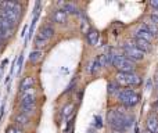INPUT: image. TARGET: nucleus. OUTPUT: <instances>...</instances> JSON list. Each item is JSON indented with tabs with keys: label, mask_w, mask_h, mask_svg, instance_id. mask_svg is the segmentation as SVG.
Masks as SVG:
<instances>
[{
	"label": "nucleus",
	"mask_w": 158,
	"mask_h": 133,
	"mask_svg": "<svg viewBox=\"0 0 158 133\" xmlns=\"http://www.w3.org/2000/svg\"><path fill=\"white\" fill-rule=\"evenodd\" d=\"M133 46H136L139 50H142L143 53H147V52H150L151 50V42H147V40H144V39H140V38H137V36H133L132 35V42H131Z\"/></svg>",
	"instance_id": "obj_7"
},
{
	"label": "nucleus",
	"mask_w": 158,
	"mask_h": 133,
	"mask_svg": "<svg viewBox=\"0 0 158 133\" xmlns=\"http://www.w3.org/2000/svg\"><path fill=\"white\" fill-rule=\"evenodd\" d=\"M108 63L114 65L118 69V72H133L136 69V63L129 60L123 54H117V53H108Z\"/></svg>",
	"instance_id": "obj_2"
},
{
	"label": "nucleus",
	"mask_w": 158,
	"mask_h": 133,
	"mask_svg": "<svg viewBox=\"0 0 158 133\" xmlns=\"http://www.w3.org/2000/svg\"><path fill=\"white\" fill-rule=\"evenodd\" d=\"M117 98L121 106H123L125 108H132L137 106L140 101V96L133 89H121L117 93Z\"/></svg>",
	"instance_id": "obj_4"
},
{
	"label": "nucleus",
	"mask_w": 158,
	"mask_h": 133,
	"mask_svg": "<svg viewBox=\"0 0 158 133\" xmlns=\"http://www.w3.org/2000/svg\"><path fill=\"white\" fill-rule=\"evenodd\" d=\"M143 133H150V132H147V131H144V132H143Z\"/></svg>",
	"instance_id": "obj_26"
},
{
	"label": "nucleus",
	"mask_w": 158,
	"mask_h": 133,
	"mask_svg": "<svg viewBox=\"0 0 158 133\" xmlns=\"http://www.w3.org/2000/svg\"><path fill=\"white\" fill-rule=\"evenodd\" d=\"M157 87H158V86H157Z\"/></svg>",
	"instance_id": "obj_27"
},
{
	"label": "nucleus",
	"mask_w": 158,
	"mask_h": 133,
	"mask_svg": "<svg viewBox=\"0 0 158 133\" xmlns=\"http://www.w3.org/2000/svg\"><path fill=\"white\" fill-rule=\"evenodd\" d=\"M143 25H144L146 28H147L148 31H150V33L153 36H157L158 35V25H156V24H153V22L150 21V19H147V21H144L143 22Z\"/></svg>",
	"instance_id": "obj_16"
},
{
	"label": "nucleus",
	"mask_w": 158,
	"mask_h": 133,
	"mask_svg": "<svg viewBox=\"0 0 158 133\" xmlns=\"http://www.w3.org/2000/svg\"><path fill=\"white\" fill-rule=\"evenodd\" d=\"M33 85H35V79H33V76H25V78H22V81L19 82V93L24 92V90H27V89L33 87Z\"/></svg>",
	"instance_id": "obj_12"
},
{
	"label": "nucleus",
	"mask_w": 158,
	"mask_h": 133,
	"mask_svg": "<svg viewBox=\"0 0 158 133\" xmlns=\"http://www.w3.org/2000/svg\"><path fill=\"white\" fill-rule=\"evenodd\" d=\"M107 122L115 131L125 132L133 125V117L126 111V108H111L107 114Z\"/></svg>",
	"instance_id": "obj_1"
},
{
	"label": "nucleus",
	"mask_w": 158,
	"mask_h": 133,
	"mask_svg": "<svg viewBox=\"0 0 158 133\" xmlns=\"http://www.w3.org/2000/svg\"><path fill=\"white\" fill-rule=\"evenodd\" d=\"M58 6H61V8L67 14H79V11H81L74 3H58Z\"/></svg>",
	"instance_id": "obj_13"
},
{
	"label": "nucleus",
	"mask_w": 158,
	"mask_h": 133,
	"mask_svg": "<svg viewBox=\"0 0 158 133\" xmlns=\"http://www.w3.org/2000/svg\"><path fill=\"white\" fill-rule=\"evenodd\" d=\"M154 110H157V111H158V100L154 103Z\"/></svg>",
	"instance_id": "obj_25"
},
{
	"label": "nucleus",
	"mask_w": 158,
	"mask_h": 133,
	"mask_svg": "<svg viewBox=\"0 0 158 133\" xmlns=\"http://www.w3.org/2000/svg\"><path fill=\"white\" fill-rule=\"evenodd\" d=\"M42 54L43 53L40 52V50H33V52H31V54H29V61L32 64H36L38 61H40V58H42Z\"/></svg>",
	"instance_id": "obj_17"
},
{
	"label": "nucleus",
	"mask_w": 158,
	"mask_h": 133,
	"mask_svg": "<svg viewBox=\"0 0 158 133\" xmlns=\"http://www.w3.org/2000/svg\"><path fill=\"white\" fill-rule=\"evenodd\" d=\"M27 31H28V25H25V27H24V29H22L21 36H25V33H27Z\"/></svg>",
	"instance_id": "obj_23"
},
{
	"label": "nucleus",
	"mask_w": 158,
	"mask_h": 133,
	"mask_svg": "<svg viewBox=\"0 0 158 133\" xmlns=\"http://www.w3.org/2000/svg\"><path fill=\"white\" fill-rule=\"evenodd\" d=\"M54 33H56V31L52 24H44L43 27L39 29L38 35H36V38H35V46L38 47V50H39V47L46 46L47 42L54 36Z\"/></svg>",
	"instance_id": "obj_5"
},
{
	"label": "nucleus",
	"mask_w": 158,
	"mask_h": 133,
	"mask_svg": "<svg viewBox=\"0 0 158 133\" xmlns=\"http://www.w3.org/2000/svg\"><path fill=\"white\" fill-rule=\"evenodd\" d=\"M150 6L154 8V10L158 11V0H156V2H150Z\"/></svg>",
	"instance_id": "obj_22"
},
{
	"label": "nucleus",
	"mask_w": 158,
	"mask_h": 133,
	"mask_svg": "<svg viewBox=\"0 0 158 133\" xmlns=\"http://www.w3.org/2000/svg\"><path fill=\"white\" fill-rule=\"evenodd\" d=\"M92 29L90 28V25H89V22H87V19L86 18H82V21H81V31H82V33H85V35H87V32Z\"/></svg>",
	"instance_id": "obj_18"
},
{
	"label": "nucleus",
	"mask_w": 158,
	"mask_h": 133,
	"mask_svg": "<svg viewBox=\"0 0 158 133\" xmlns=\"http://www.w3.org/2000/svg\"><path fill=\"white\" fill-rule=\"evenodd\" d=\"M86 42L90 44V46H96L97 42H98V32L97 31L92 28V29L87 32V35H86Z\"/></svg>",
	"instance_id": "obj_14"
},
{
	"label": "nucleus",
	"mask_w": 158,
	"mask_h": 133,
	"mask_svg": "<svg viewBox=\"0 0 158 133\" xmlns=\"http://www.w3.org/2000/svg\"><path fill=\"white\" fill-rule=\"evenodd\" d=\"M67 19H68V14L63 10V8H56L52 13V21L54 24H65Z\"/></svg>",
	"instance_id": "obj_8"
},
{
	"label": "nucleus",
	"mask_w": 158,
	"mask_h": 133,
	"mask_svg": "<svg viewBox=\"0 0 158 133\" xmlns=\"http://www.w3.org/2000/svg\"><path fill=\"white\" fill-rule=\"evenodd\" d=\"M74 108H75L74 104H71V103L67 104L63 108V111H61V118H63V119H69V118L72 117V114H74Z\"/></svg>",
	"instance_id": "obj_15"
},
{
	"label": "nucleus",
	"mask_w": 158,
	"mask_h": 133,
	"mask_svg": "<svg viewBox=\"0 0 158 133\" xmlns=\"http://www.w3.org/2000/svg\"><path fill=\"white\" fill-rule=\"evenodd\" d=\"M122 52H123V56L128 57L129 60H132L133 63L143 61L146 58V53H143L142 50H139L136 46H133L132 43H123L122 44Z\"/></svg>",
	"instance_id": "obj_6"
},
{
	"label": "nucleus",
	"mask_w": 158,
	"mask_h": 133,
	"mask_svg": "<svg viewBox=\"0 0 158 133\" xmlns=\"http://www.w3.org/2000/svg\"><path fill=\"white\" fill-rule=\"evenodd\" d=\"M6 133H24V129L18 128V126H15V125H10L6 129Z\"/></svg>",
	"instance_id": "obj_19"
},
{
	"label": "nucleus",
	"mask_w": 158,
	"mask_h": 133,
	"mask_svg": "<svg viewBox=\"0 0 158 133\" xmlns=\"http://www.w3.org/2000/svg\"><path fill=\"white\" fill-rule=\"evenodd\" d=\"M14 125L18 126V128H25V126L29 125V117L22 112H18V114L14 117Z\"/></svg>",
	"instance_id": "obj_11"
},
{
	"label": "nucleus",
	"mask_w": 158,
	"mask_h": 133,
	"mask_svg": "<svg viewBox=\"0 0 158 133\" xmlns=\"http://www.w3.org/2000/svg\"><path fill=\"white\" fill-rule=\"evenodd\" d=\"M110 133H123V132H121V131H115V129H111V132Z\"/></svg>",
	"instance_id": "obj_24"
},
{
	"label": "nucleus",
	"mask_w": 158,
	"mask_h": 133,
	"mask_svg": "<svg viewBox=\"0 0 158 133\" xmlns=\"http://www.w3.org/2000/svg\"><path fill=\"white\" fill-rule=\"evenodd\" d=\"M22 63H24V54H19L18 56V58H17V73H19L21 72V69H22Z\"/></svg>",
	"instance_id": "obj_20"
},
{
	"label": "nucleus",
	"mask_w": 158,
	"mask_h": 133,
	"mask_svg": "<svg viewBox=\"0 0 158 133\" xmlns=\"http://www.w3.org/2000/svg\"><path fill=\"white\" fill-rule=\"evenodd\" d=\"M146 131L150 133H158V117L148 115L146 118Z\"/></svg>",
	"instance_id": "obj_10"
},
{
	"label": "nucleus",
	"mask_w": 158,
	"mask_h": 133,
	"mask_svg": "<svg viewBox=\"0 0 158 133\" xmlns=\"http://www.w3.org/2000/svg\"><path fill=\"white\" fill-rule=\"evenodd\" d=\"M114 82L122 89H129L132 86H140L143 79L135 72H117L114 76Z\"/></svg>",
	"instance_id": "obj_3"
},
{
	"label": "nucleus",
	"mask_w": 158,
	"mask_h": 133,
	"mask_svg": "<svg viewBox=\"0 0 158 133\" xmlns=\"http://www.w3.org/2000/svg\"><path fill=\"white\" fill-rule=\"evenodd\" d=\"M133 36H137V38H140V39H144V40H147V42H151L154 38V36L150 33V31H148L143 24H140L139 27L135 29Z\"/></svg>",
	"instance_id": "obj_9"
},
{
	"label": "nucleus",
	"mask_w": 158,
	"mask_h": 133,
	"mask_svg": "<svg viewBox=\"0 0 158 133\" xmlns=\"http://www.w3.org/2000/svg\"><path fill=\"white\" fill-rule=\"evenodd\" d=\"M148 19H150V21L153 22V24L158 25V11H157V10L151 11V13H150V15H148Z\"/></svg>",
	"instance_id": "obj_21"
}]
</instances>
